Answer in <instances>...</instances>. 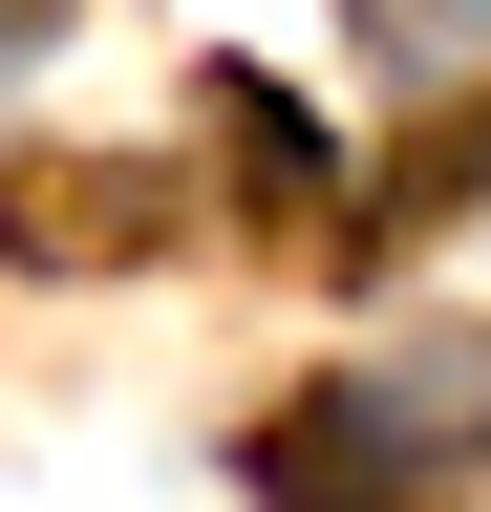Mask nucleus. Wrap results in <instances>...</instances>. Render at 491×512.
I'll return each instance as SVG.
<instances>
[{"mask_svg":"<svg viewBox=\"0 0 491 512\" xmlns=\"http://www.w3.org/2000/svg\"><path fill=\"white\" fill-rule=\"evenodd\" d=\"M470 427H491V363L427 342V363H363V384H299L257 427V512H470Z\"/></svg>","mask_w":491,"mask_h":512,"instance_id":"1","label":"nucleus"},{"mask_svg":"<svg viewBox=\"0 0 491 512\" xmlns=\"http://www.w3.org/2000/svg\"><path fill=\"white\" fill-rule=\"evenodd\" d=\"M0 235L22 256H150L171 235V171H0Z\"/></svg>","mask_w":491,"mask_h":512,"instance_id":"2","label":"nucleus"},{"mask_svg":"<svg viewBox=\"0 0 491 512\" xmlns=\"http://www.w3.org/2000/svg\"><path fill=\"white\" fill-rule=\"evenodd\" d=\"M214 150H235V171H257V192H278V214H321V128H299L278 86H214Z\"/></svg>","mask_w":491,"mask_h":512,"instance_id":"3","label":"nucleus"}]
</instances>
